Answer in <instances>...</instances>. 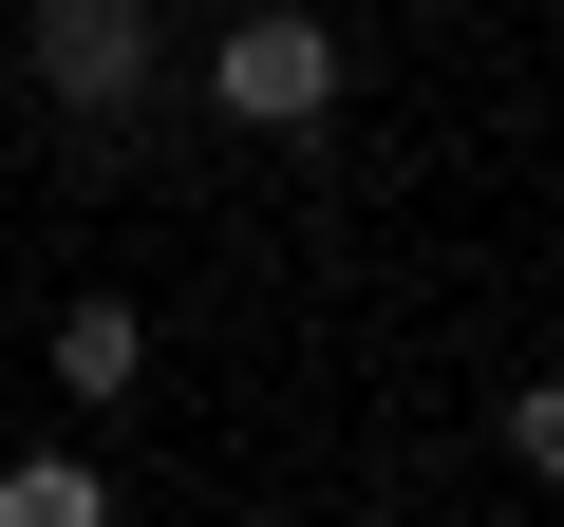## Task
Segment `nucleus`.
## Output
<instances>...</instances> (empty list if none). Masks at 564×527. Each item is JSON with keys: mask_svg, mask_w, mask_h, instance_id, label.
I'll return each mask as SVG.
<instances>
[{"mask_svg": "<svg viewBox=\"0 0 564 527\" xmlns=\"http://www.w3.org/2000/svg\"><path fill=\"white\" fill-rule=\"evenodd\" d=\"M508 452H527V471L564 490V377H527V396H508Z\"/></svg>", "mask_w": 564, "mask_h": 527, "instance_id": "39448f33", "label": "nucleus"}, {"mask_svg": "<svg viewBox=\"0 0 564 527\" xmlns=\"http://www.w3.org/2000/svg\"><path fill=\"white\" fill-rule=\"evenodd\" d=\"M0 527H113V471H76V452H0Z\"/></svg>", "mask_w": 564, "mask_h": 527, "instance_id": "20e7f679", "label": "nucleus"}, {"mask_svg": "<svg viewBox=\"0 0 564 527\" xmlns=\"http://www.w3.org/2000/svg\"><path fill=\"white\" fill-rule=\"evenodd\" d=\"M57 377H76V396L113 415V396L151 377V321H132V302H57Z\"/></svg>", "mask_w": 564, "mask_h": 527, "instance_id": "7ed1b4c3", "label": "nucleus"}, {"mask_svg": "<svg viewBox=\"0 0 564 527\" xmlns=\"http://www.w3.org/2000/svg\"><path fill=\"white\" fill-rule=\"evenodd\" d=\"M207 95L245 132H321L339 114V20H302V0H245V20L207 39Z\"/></svg>", "mask_w": 564, "mask_h": 527, "instance_id": "f257e3e1", "label": "nucleus"}, {"mask_svg": "<svg viewBox=\"0 0 564 527\" xmlns=\"http://www.w3.org/2000/svg\"><path fill=\"white\" fill-rule=\"evenodd\" d=\"M20 57H39V95L57 114H151V0H39V20H20Z\"/></svg>", "mask_w": 564, "mask_h": 527, "instance_id": "f03ea898", "label": "nucleus"}]
</instances>
